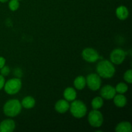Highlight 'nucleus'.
<instances>
[{"label": "nucleus", "mask_w": 132, "mask_h": 132, "mask_svg": "<svg viewBox=\"0 0 132 132\" xmlns=\"http://www.w3.org/2000/svg\"><path fill=\"white\" fill-rule=\"evenodd\" d=\"M22 107L26 109H31L33 108L36 104V101L34 98L31 96H27L22 100L21 103Z\"/></svg>", "instance_id": "nucleus-16"}, {"label": "nucleus", "mask_w": 132, "mask_h": 132, "mask_svg": "<svg viewBox=\"0 0 132 132\" xmlns=\"http://www.w3.org/2000/svg\"><path fill=\"white\" fill-rule=\"evenodd\" d=\"M104 104V101L101 97H96L92 101V106L94 110H98L101 108Z\"/></svg>", "instance_id": "nucleus-18"}, {"label": "nucleus", "mask_w": 132, "mask_h": 132, "mask_svg": "<svg viewBox=\"0 0 132 132\" xmlns=\"http://www.w3.org/2000/svg\"><path fill=\"white\" fill-rule=\"evenodd\" d=\"M21 104L18 99H10L3 106V112L8 117H15L21 113Z\"/></svg>", "instance_id": "nucleus-2"}, {"label": "nucleus", "mask_w": 132, "mask_h": 132, "mask_svg": "<svg viewBox=\"0 0 132 132\" xmlns=\"http://www.w3.org/2000/svg\"><path fill=\"white\" fill-rule=\"evenodd\" d=\"M70 109L72 116L77 119L85 117L87 112L86 104L79 100H73L70 106Z\"/></svg>", "instance_id": "nucleus-3"}, {"label": "nucleus", "mask_w": 132, "mask_h": 132, "mask_svg": "<svg viewBox=\"0 0 132 132\" xmlns=\"http://www.w3.org/2000/svg\"><path fill=\"white\" fill-rule=\"evenodd\" d=\"M116 15L120 20H125L128 18L129 15V11L127 7L121 5L117 7L116 9Z\"/></svg>", "instance_id": "nucleus-12"}, {"label": "nucleus", "mask_w": 132, "mask_h": 132, "mask_svg": "<svg viewBox=\"0 0 132 132\" xmlns=\"http://www.w3.org/2000/svg\"><path fill=\"white\" fill-rule=\"evenodd\" d=\"M88 121L89 124L93 127H100L103 123V114L97 110H94L89 113Z\"/></svg>", "instance_id": "nucleus-5"}, {"label": "nucleus", "mask_w": 132, "mask_h": 132, "mask_svg": "<svg viewBox=\"0 0 132 132\" xmlns=\"http://www.w3.org/2000/svg\"><path fill=\"white\" fill-rule=\"evenodd\" d=\"M15 124L13 120L8 119L0 123V132H12L15 130Z\"/></svg>", "instance_id": "nucleus-10"}, {"label": "nucleus", "mask_w": 132, "mask_h": 132, "mask_svg": "<svg viewBox=\"0 0 132 132\" xmlns=\"http://www.w3.org/2000/svg\"><path fill=\"white\" fill-rule=\"evenodd\" d=\"M86 78L82 76H79L75 79L73 85L77 90H82L86 86Z\"/></svg>", "instance_id": "nucleus-17"}, {"label": "nucleus", "mask_w": 132, "mask_h": 132, "mask_svg": "<svg viewBox=\"0 0 132 132\" xmlns=\"http://www.w3.org/2000/svg\"><path fill=\"white\" fill-rule=\"evenodd\" d=\"M70 109V104L66 99L57 101L55 104V110L59 113H64Z\"/></svg>", "instance_id": "nucleus-11"}, {"label": "nucleus", "mask_w": 132, "mask_h": 132, "mask_svg": "<svg viewBox=\"0 0 132 132\" xmlns=\"http://www.w3.org/2000/svg\"><path fill=\"white\" fill-rule=\"evenodd\" d=\"M22 82L19 78H12L6 81L4 85V90L9 95H14L20 91Z\"/></svg>", "instance_id": "nucleus-4"}, {"label": "nucleus", "mask_w": 132, "mask_h": 132, "mask_svg": "<svg viewBox=\"0 0 132 132\" xmlns=\"http://www.w3.org/2000/svg\"><path fill=\"white\" fill-rule=\"evenodd\" d=\"M115 130L116 132H131L132 131L131 125L130 122L123 121L116 126Z\"/></svg>", "instance_id": "nucleus-13"}, {"label": "nucleus", "mask_w": 132, "mask_h": 132, "mask_svg": "<svg viewBox=\"0 0 132 132\" xmlns=\"http://www.w3.org/2000/svg\"><path fill=\"white\" fill-rule=\"evenodd\" d=\"M86 83L89 88L92 91L98 90L101 86V77L97 73H90L86 77Z\"/></svg>", "instance_id": "nucleus-6"}, {"label": "nucleus", "mask_w": 132, "mask_h": 132, "mask_svg": "<svg viewBox=\"0 0 132 132\" xmlns=\"http://www.w3.org/2000/svg\"><path fill=\"white\" fill-rule=\"evenodd\" d=\"M97 74L104 79H109L113 77L116 73V68L111 61L103 60L99 61L96 66Z\"/></svg>", "instance_id": "nucleus-1"}, {"label": "nucleus", "mask_w": 132, "mask_h": 132, "mask_svg": "<svg viewBox=\"0 0 132 132\" xmlns=\"http://www.w3.org/2000/svg\"><path fill=\"white\" fill-rule=\"evenodd\" d=\"M82 57L84 60L88 63H95L100 59L99 54L92 48H86L82 52Z\"/></svg>", "instance_id": "nucleus-7"}, {"label": "nucleus", "mask_w": 132, "mask_h": 132, "mask_svg": "<svg viewBox=\"0 0 132 132\" xmlns=\"http://www.w3.org/2000/svg\"><path fill=\"white\" fill-rule=\"evenodd\" d=\"M100 94L103 98L107 100H110V99H113L116 95V88L111 85H105L101 89Z\"/></svg>", "instance_id": "nucleus-9"}, {"label": "nucleus", "mask_w": 132, "mask_h": 132, "mask_svg": "<svg viewBox=\"0 0 132 132\" xmlns=\"http://www.w3.org/2000/svg\"><path fill=\"white\" fill-rule=\"evenodd\" d=\"M124 79L129 84L132 82V70L129 69L124 74Z\"/></svg>", "instance_id": "nucleus-21"}, {"label": "nucleus", "mask_w": 132, "mask_h": 132, "mask_svg": "<svg viewBox=\"0 0 132 132\" xmlns=\"http://www.w3.org/2000/svg\"><path fill=\"white\" fill-rule=\"evenodd\" d=\"M126 52L121 48H116L111 52L110 59L111 62L115 64H121L125 61Z\"/></svg>", "instance_id": "nucleus-8"}, {"label": "nucleus", "mask_w": 132, "mask_h": 132, "mask_svg": "<svg viewBox=\"0 0 132 132\" xmlns=\"http://www.w3.org/2000/svg\"><path fill=\"white\" fill-rule=\"evenodd\" d=\"M115 88H116V92H118L121 94L126 93L128 90V87L127 85L124 83V82H119Z\"/></svg>", "instance_id": "nucleus-19"}, {"label": "nucleus", "mask_w": 132, "mask_h": 132, "mask_svg": "<svg viewBox=\"0 0 132 132\" xmlns=\"http://www.w3.org/2000/svg\"><path fill=\"white\" fill-rule=\"evenodd\" d=\"M63 96L64 99L68 101H73L77 97V92L74 88L72 87H68L64 90L63 92Z\"/></svg>", "instance_id": "nucleus-14"}, {"label": "nucleus", "mask_w": 132, "mask_h": 132, "mask_svg": "<svg viewBox=\"0 0 132 132\" xmlns=\"http://www.w3.org/2000/svg\"><path fill=\"white\" fill-rule=\"evenodd\" d=\"M9 9L12 11H16L19 7V3L18 0H10L9 3Z\"/></svg>", "instance_id": "nucleus-20"}, {"label": "nucleus", "mask_w": 132, "mask_h": 132, "mask_svg": "<svg viewBox=\"0 0 132 132\" xmlns=\"http://www.w3.org/2000/svg\"><path fill=\"white\" fill-rule=\"evenodd\" d=\"M18 1H21V0H18Z\"/></svg>", "instance_id": "nucleus-26"}, {"label": "nucleus", "mask_w": 132, "mask_h": 132, "mask_svg": "<svg viewBox=\"0 0 132 132\" xmlns=\"http://www.w3.org/2000/svg\"><path fill=\"white\" fill-rule=\"evenodd\" d=\"M6 60L3 57H0V69L5 65Z\"/></svg>", "instance_id": "nucleus-24"}, {"label": "nucleus", "mask_w": 132, "mask_h": 132, "mask_svg": "<svg viewBox=\"0 0 132 132\" xmlns=\"http://www.w3.org/2000/svg\"><path fill=\"white\" fill-rule=\"evenodd\" d=\"M8 1H9V0H0V2L3 3H4L7 2Z\"/></svg>", "instance_id": "nucleus-25"}, {"label": "nucleus", "mask_w": 132, "mask_h": 132, "mask_svg": "<svg viewBox=\"0 0 132 132\" xmlns=\"http://www.w3.org/2000/svg\"><path fill=\"white\" fill-rule=\"evenodd\" d=\"M113 99L115 105L119 108H123L127 103L126 97L121 94H119V95H116Z\"/></svg>", "instance_id": "nucleus-15"}, {"label": "nucleus", "mask_w": 132, "mask_h": 132, "mask_svg": "<svg viewBox=\"0 0 132 132\" xmlns=\"http://www.w3.org/2000/svg\"><path fill=\"white\" fill-rule=\"evenodd\" d=\"M5 83V79L4 76H3L2 75H0V90L4 87V85Z\"/></svg>", "instance_id": "nucleus-23"}, {"label": "nucleus", "mask_w": 132, "mask_h": 132, "mask_svg": "<svg viewBox=\"0 0 132 132\" xmlns=\"http://www.w3.org/2000/svg\"><path fill=\"white\" fill-rule=\"evenodd\" d=\"M10 68H9V67H7V66H4L3 67H2V68L0 69V73H1V75H2L3 76H7L9 74V73H10Z\"/></svg>", "instance_id": "nucleus-22"}]
</instances>
